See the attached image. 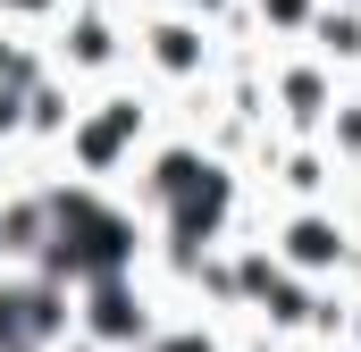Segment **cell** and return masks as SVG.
<instances>
[{"mask_svg": "<svg viewBox=\"0 0 361 352\" xmlns=\"http://www.w3.org/2000/svg\"><path fill=\"white\" fill-rule=\"evenodd\" d=\"M152 260V227L109 193V184H68L51 176V252L42 268L68 277V285H92V277H126V268Z\"/></svg>", "mask_w": 361, "mask_h": 352, "instance_id": "cell-1", "label": "cell"}, {"mask_svg": "<svg viewBox=\"0 0 361 352\" xmlns=\"http://www.w3.org/2000/svg\"><path fill=\"white\" fill-rule=\"evenodd\" d=\"M160 134H169V101L143 92L135 76H118V84L85 92V109H76V126H68V143H59V176H68V184H109V193H118Z\"/></svg>", "mask_w": 361, "mask_h": 352, "instance_id": "cell-2", "label": "cell"}, {"mask_svg": "<svg viewBox=\"0 0 361 352\" xmlns=\"http://www.w3.org/2000/svg\"><path fill=\"white\" fill-rule=\"evenodd\" d=\"M219 68H227V42H219L210 17H185V8H169V0H152V8L135 17V59H126V76H135L143 92L193 101V92L219 84Z\"/></svg>", "mask_w": 361, "mask_h": 352, "instance_id": "cell-3", "label": "cell"}, {"mask_svg": "<svg viewBox=\"0 0 361 352\" xmlns=\"http://www.w3.org/2000/svg\"><path fill=\"white\" fill-rule=\"evenodd\" d=\"M269 260L302 285H353L361 268V227L345 218V201H302V210H269L261 227Z\"/></svg>", "mask_w": 361, "mask_h": 352, "instance_id": "cell-4", "label": "cell"}, {"mask_svg": "<svg viewBox=\"0 0 361 352\" xmlns=\"http://www.w3.org/2000/svg\"><path fill=\"white\" fill-rule=\"evenodd\" d=\"M169 319H177V302H169L143 268L76 285V336H85V344H101V352H143Z\"/></svg>", "mask_w": 361, "mask_h": 352, "instance_id": "cell-5", "label": "cell"}, {"mask_svg": "<svg viewBox=\"0 0 361 352\" xmlns=\"http://www.w3.org/2000/svg\"><path fill=\"white\" fill-rule=\"evenodd\" d=\"M345 101V76L311 51H269V126L286 143H319V126L336 118Z\"/></svg>", "mask_w": 361, "mask_h": 352, "instance_id": "cell-6", "label": "cell"}, {"mask_svg": "<svg viewBox=\"0 0 361 352\" xmlns=\"http://www.w3.org/2000/svg\"><path fill=\"white\" fill-rule=\"evenodd\" d=\"M302 51H311V59H328L345 84H361V8H328V0H319V17H311Z\"/></svg>", "mask_w": 361, "mask_h": 352, "instance_id": "cell-7", "label": "cell"}, {"mask_svg": "<svg viewBox=\"0 0 361 352\" xmlns=\"http://www.w3.org/2000/svg\"><path fill=\"white\" fill-rule=\"evenodd\" d=\"M319 151L345 168V184L361 176V84H345V101H336V118L319 126Z\"/></svg>", "mask_w": 361, "mask_h": 352, "instance_id": "cell-8", "label": "cell"}, {"mask_svg": "<svg viewBox=\"0 0 361 352\" xmlns=\"http://www.w3.org/2000/svg\"><path fill=\"white\" fill-rule=\"evenodd\" d=\"M68 17V0H0V25H17V34H51Z\"/></svg>", "mask_w": 361, "mask_h": 352, "instance_id": "cell-9", "label": "cell"}, {"mask_svg": "<svg viewBox=\"0 0 361 352\" xmlns=\"http://www.w3.org/2000/svg\"><path fill=\"white\" fill-rule=\"evenodd\" d=\"M59 352H101V344H85V336H68V344H59Z\"/></svg>", "mask_w": 361, "mask_h": 352, "instance_id": "cell-10", "label": "cell"}, {"mask_svg": "<svg viewBox=\"0 0 361 352\" xmlns=\"http://www.w3.org/2000/svg\"><path fill=\"white\" fill-rule=\"evenodd\" d=\"M302 352H353V344H302Z\"/></svg>", "mask_w": 361, "mask_h": 352, "instance_id": "cell-11", "label": "cell"}, {"mask_svg": "<svg viewBox=\"0 0 361 352\" xmlns=\"http://www.w3.org/2000/svg\"><path fill=\"white\" fill-rule=\"evenodd\" d=\"M328 8H361V0H328Z\"/></svg>", "mask_w": 361, "mask_h": 352, "instance_id": "cell-12", "label": "cell"}]
</instances>
